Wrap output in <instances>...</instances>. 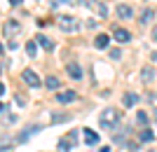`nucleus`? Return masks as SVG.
Returning <instances> with one entry per match:
<instances>
[{"instance_id": "obj_6", "label": "nucleus", "mask_w": 157, "mask_h": 152, "mask_svg": "<svg viewBox=\"0 0 157 152\" xmlns=\"http://www.w3.org/2000/svg\"><path fill=\"white\" fill-rule=\"evenodd\" d=\"M75 98H78V94L71 91V89H66V91L56 94V101H59V103H71V101H75Z\"/></svg>"}, {"instance_id": "obj_8", "label": "nucleus", "mask_w": 157, "mask_h": 152, "mask_svg": "<svg viewBox=\"0 0 157 152\" xmlns=\"http://www.w3.org/2000/svg\"><path fill=\"white\" fill-rule=\"evenodd\" d=\"M108 42H110V38H108L105 33H101V35H96V38H94V47H96V49H105V47H108Z\"/></svg>"}, {"instance_id": "obj_20", "label": "nucleus", "mask_w": 157, "mask_h": 152, "mask_svg": "<svg viewBox=\"0 0 157 152\" xmlns=\"http://www.w3.org/2000/svg\"><path fill=\"white\" fill-rule=\"evenodd\" d=\"M26 52H28V56H35V52H38L35 42H26Z\"/></svg>"}, {"instance_id": "obj_24", "label": "nucleus", "mask_w": 157, "mask_h": 152, "mask_svg": "<svg viewBox=\"0 0 157 152\" xmlns=\"http://www.w3.org/2000/svg\"><path fill=\"white\" fill-rule=\"evenodd\" d=\"M82 5H94V0H80Z\"/></svg>"}, {"instance_id": "obj_13", "label": "nucleus", "mask_w": 157, "mask_h": 152, "mask_svg": "<svg viewBox=\"0 0 157 152\" xmlns=\"http://www.w3.org/2000/svg\"><path fill=\"white\" fill-rule=\"evenodd\" d=\"M138 138H141V143H152V140H155V133H152L150 129H143V131L138 133Z\"/></svg>"}, {"instance_id": "obj_3", "label": "nucleus", "mask_w": 157, "mask_h": 152, "mask_svg": "<svg viewBox=\"0 0 157 152\" xmlns=\"http://www.w3.org/2000/svg\"><path fill=\"white\" fill-rule=\"evenodd\" d=\"M78 138H80V133H78V131H71L68 136H66V138H61V140H59V150H61V152H68L71 147L78 145Z\"/></svg>"}, {"instance_id": "obj_2", "label": "nucleus", "mask_w": 157, "mask_h": 152, "mask_svg": "<svg viewBox=\"0 0 157 152\" xmlns=\"http://www.w3.org/2000/svg\"><path fill=\"white\" fill-rule=\"evenodd\" d=\"M56 24H59V28L61 31H66V33H75V31H78L80 28V21L75 19V17H59V21H56Z\"/></svg>"}, {"instance_id": "obj_4", "label": "nucleus", "mask_w": 157, "mask_h": 152, "mask_svg": "<svg viewBox=\"0 0 157 152\" xmlns=\"http://www.w3.org/2000/svg\"><path fill=\"white\" fill-rule=\"evenodd\" d=\"M66 73L71 75L73 80H80L82 77V68H80V63H75V61H68V63H66Z\"/></svg>"}, {"instance_id": "obj_14", "label": "nucleus", "mask_w": 157, "mask_h": 152, "mask_svg": "<svg viewBox=\"0 0 157 152\" xmlns=\"http://www.w3.org/2000/svg\"><path fill=\"white\" fill-rule=\"evenodd\" d=\"M152 77H155V70H152L150 66H145L143 70H141V80H143V82H152Z\"/></svg>"}, {"instance_id": "obj_25", "label": "nucleus", "mask_w": 157, "mask_h": 152, "mask_svg": "<svg viewBox=\"0 0 157 152\" xmlns=\"http://www.w3.org/2000/svg\"><path fill=\"white\" fill-rule=\"evenodd\" d=\"M21 0H10V5H19Z\"/></svg>"}, {"instance_id": "obj_16", "label": "nucleus", "mask_w": 157, "mask_h": 152, "mask_svg": "<svg viewBox=\"0 0 157 152\" xmlns=\"http://www.w3.org/2000/svg\"><path fill=\"white\" fill-rule=\"evenodd\" d=\"M152 17H155V9H143V14H141V24H150Z\"/></svg>"}, {"instance_id": "obj_28", "label": "nucleus", "mask_w": 157, "mask_h": 152, "mask_svg": "<svg viewBox=\"0 0 157 152\" xmlns=\"http://www.w3.org/2000/svg\"><path fill=\"white\" fill-rule=\"evenodd\" d=\"M2 52H5V49H2V45H0V56H2Z\"/></svg>"}, {"instance_id": "obj_17", "label": "nucleus", "mask_w": 157, "mask_h": 152, "mask_svg": "<svg viewBox=\"0 0 157 152\" xmlns=\"http://www.w3.org/2000/svg\"><path fill=\"white\" fill-rule=\"evenodd\" d=\"M38 42H40V45H42V47H45L47 52H49V49H54L52 40H49V38H45V35H38Z\"/></svg>"}, {"instance_id": "obj_21", "label": "nucleus", "mask_w": 157, "mask_h": 152, "mask_svg": "<svg viewBox=\"0 0 157 152\" xmlns=\"http://www.w3.org/2000/svg\"><path fill=\"white\" fill-rule=\"evenodd\" d=\"M94 7H96V12H98V14H101V17L105 19V14H108V7H105L103 2H98V5H94Z\"/></svg>"}, {"instance_id": "obj_26", "label": "nucleus", "mask_w": 157, "mask_h": 152, "mask_svg": "<svg viewBox=\"0 0 157 152\" xmlns=\"http://www.w3.org/2000/svg\"><path fill=\"white\" fill-rule=\"evenodd\" d=\"M98 152H110V147H101V150H98Z\"/></svg>"}, {"instance_id": "obj_22", "label": "nucleus", "mask_w": 157, "mask_h": 152, "mask_svg": "<svg viewBox=\"0 0 157 152\" xmlns=\"http://www.w3.org/2000/svg\"><path fill=\"white\" fill-rule=\"evenodd\" d=\"M136 119H138V124H148V115H145V113H138Z\"/></svg>"}, {"instance_id": "obj_27", "label": "nucleus", "mask_w": 157, "mask_h": 152, "mask_svg": "<svg viewBox=\"0 0 157 152\" xmlns=\"http://www.w3.org/2000/svg\"><path fill=\"white\" fill-rule=\"evenodd\" d=\"M2 94H5V87H2V84H0V96H2Z\"/></svg>"}, {"instance_id": "obj_10", "label": "nucleus", "mask_w": 157, "mask_h": 152, "mask_svg": "<svg viewBox=\"0 0 157 152\" xmlns=\"http://www.w3.org/2000/svg\"><path fill=\"white\" fill-rule=\"evenodd\" d=\"M85 143L87 145H96L98 143V133L92 131V129H85Z\"/></svg>"}, {"instance_id": "obj_23", "label": "nucleus", "mask_w": 157, "mask_h": 152, "mask_svg": "<svg viewBox=\"0 0 157 152\" xmlns=\"http://www.w3.org/2000/svg\"><path fill=\"white\" fill-rule=\"evenodd\" d=\"M152 40H155V42H157V26L152 28Z\"/></svg>"}, {"instance_id": "obj_9", "label": "nucleus", "mask_w": 157, "mask_h": 152, "mask_svg": "<svg viewBox=\"0 0 157 152\" xmlns=\"http://www.w3.org/2000/svg\"><path fill=\"white\" fill-rule=\"evenodd\" d=\"M138 101H141V96H138V94H124V96H122V103H124L127 108L136 106Z\"/></svg>"}, {"instance_id": "obj_5", "label": "nucleus", "mask_w": 157, "mask_h": 152, "mask_svg": "<svg viewBox=\"0 0 157 152\" xmlns=\"http://www.w3.org/2000/svg\"><path fill=\"white\" fill-rule=\"evenodd\" d=\"M21 77H24V82H26L28 87H33V89L42 84V82H40V77H38L35 73H33V70H24V75H21Z\"/></svg>"}, {"instance_id": "obj_15", "label": "nucleus", "mask_w": 157, "mask_h": 152, "mask_svg": "<svg viewBox=\"0 0 157 152\" xmlns=\"http://www.w3.org/2000/svg\"><path fill=\"white\" fill-rule=\"evenodd\" d=\"M68 119H71V115H68V113H56V115H52L49 122H52V124H59V122H68Z\"/></svg>"}, {"instance_id": "obj_12", "label": "nucleus", "mask_w": 157, "mask_h": 152, "mask_svg": "<svg viewBox=\"0 0 157 152\" xmlns=\"http://www.w3.org/2000/svg\"><path fill=\"white\" fill-rule=\"evenodd\" d=\"M14 145V140L7 136V133H0V150H10Z\"/></svg>"}, {"instance_id": "obj_7", "label": "nucleus", "mask_w": 157, "mask_h": 152, "mask_svg": "<svg viewBox=\"0 0 157 152\" xmlns=\"http://www.w3.org/2000/svg\"><path fill=\"white\" fill-rule=\"evenodd\" d=\"M113 38L117 40V42H129L131 33H129V31H124V28H115V31H113Z\"/></svg>"}, {"instance_id": "obj_1", "label": "nucleus", "mask_w": 157, "mask_h": 152, "mask_svg": "<svg viewBox=\"0 0 157 152\" xmlns=\"http://www.w3.org/2000/svg\"><path fill=\"white\" fill-rule=\"evenodd\" d=\"M117 122H120V113L115 110V108L103 110V113H101V117H98V124L103 126L105 131H113V129L117 126Z\"/></svg>"}, {"instance_id": "obj_11", "label": "nucleus", "mask_w": 157, "mask_h": 152, "mask_svg": "<svg viewBox=\"0 0 157 152\" xmlns=\"http://www.w3.org/2000/svg\"><path fill=\"white\" fill-rule=\"evenodd\" d=\"M115 12H117L120 19H131V14H134L129 5H117V9H115Z\"/></svg>"}, {"instance_id": "obj_29", "label": "nucleus", "mask_w": 157, "mask_h": 152, "mask_svg": "<svg viewBox=\"0 0 157 152\" xmlns=\"http://www.w3.org/2000/svg\"><path fill=\"white\" fill-rule=\"evenodd\" d=\"M56 2H68V0H56Z\"/></svg>"}, {"instance_id": "obj_19", "label": "nucleus", "mask_w": 157, "mask_h": 152, "mask_svg": "<svg viewBox=\"0 0 157 152\" xmlns=\"http://www.w3.org/2000/svg\"><path fill=\"white\" fill-rule=\"evenodd\" d=\"M19 31V24H14V21H10V24H5V33L10 35V33H17Z\"/></svg>"}, {"instance_id": "obj_18", "label": "nucleus", "mask_w": 157, "mask_h": 152, "mask_svg": "<svg viewBox=\"0 0 157 152\" xmlns=\"http://www.w3.org/2000/svg\"><path fill=\"white\" fill-rule=\"evenodd\" d=\"M47 87H49V89H59V87H61V80L54 77V75H49V77H47Z\"/></svg>"}]
</instances>
